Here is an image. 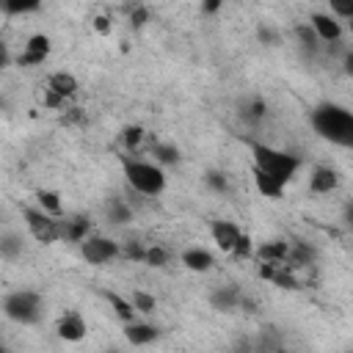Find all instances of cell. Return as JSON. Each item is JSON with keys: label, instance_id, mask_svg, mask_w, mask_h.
Masks as SVG:
<instances>
[{"label": "cell", "instance_id": "cell-1", "mask_svg": "<svg viewBox=\"0 0 353 353\" xmlns=\"http://www.w3.org/2000/svg\"><path fill=\"white\" fill-rule=\"evenodd\" d=\"M309 124L317 132V138L342 149H353V110H347L345 105L336 102L317 105L309 116Z\"/></svg>", "mask_w": 353, "mask_h": 353}, {"label": "cell", "instance_id": "cell-2", "mask_svg": "<svg viewBox=\"0 0 353 353\" xmlns=\"http://www.w3.org/2000/svg\"><path fill=\"white\" fill-rule=\"evenodd\" d=\"M119 160H121L124 179L135 193H141L146 199H157L165 190V185H168L165 171L154 160H138V157H130V154H121Z\"/></svg>", "mask_w": 353, "mask_h": 353}, {"label": "cell", "instance_id": "cell-3", "mask_svg": "<svg viewBox=\"0 0 353 353\" xmlns=\"http://www.w3.org/2000/svg\"><path fill=\"white\" fill-rule=\"evenodd\" d=\"M248 149H251V157H254V168L276 176L281 185L292 182L295 174L301 171V157L292 154V152H284V149H276V146H268V143H259V141H248Z\"/></svg>", "mask_w": 353, "mask_h": 353}, {"label": "cell", "instance_id": "cell-4", "mask_svg": "<svg viewBox=\"0 0 353 353\" xmlns=\"http://www.w3.org/2000/svg\"><path fill=\"white\" fill-rule=\"evenodd\" d=\"M3 314L11 323L33 325L41 320V295L33 290H14L3 298Z\"/></svg>", "mask_w": 353, "mask_h": 353}, {"label": "cell", "instance_id": "cell-5", "mask_svg": "<svg viewBox=\"0 0 353 353\" xmlns=\"http://www.w3.org/2000/svg\"><path fill=\"white\" fill-rule=\"evenodd\" d=\"M22 218H25L28 232H30L39 243L52 245V243L63 240V221L47 215L41 207H25V210H22Z\"/></svg>", "mask_w": 353, "mask_h": 353}, {"label": "cell", "instance_id": "cell-6", "mask_svg": "<svg viewBox=\"0 0 353 353\" xmlns=\"http://www.w3.org/2000/svg\"><path fill=\"white\" fill-rule=\"evenodd\" d=\"M80 256L88 265H105V262H113L116 256H121V243H116L113 237H105V234H91L88 240L80 243Z\"/></svg>", "mask_w": 353, "mask_h": 353}, {"label": "cell", "instance_id": "cell-7", "mask_svg": "<svg viewBox=\"0 0 353 353\" xmlns=\"http://www.w3.org/2000/svg\"><path fill=\"white\" fill-rule=\"evenodd\" d=\"M50 52H52V39L47 33H33V36H28L22 52L17 55V66L36 69V66H41L50 58Z\"/></svg>", "mask_w": 353, "mask_h": 353}, {"label": "cell", "instance_id": "cell-8", "mask_svg": "<svg viewBox=\"0 0 353 353\" xmlns=\"http://www.w3.org/2000/svg\"><path fill=\"white\" fill-rule=\"evenodd\" d=\"M309 25L314 30V36L325 44H336L342 39V22L331 14V11H314L309 14Z\"/></svg>", "mask_w": 353, "mask_h": 353}, {"label": "cell", "instance_id": "cell-9", "mask_svg": "<svg viewBox=\"0 0 353 353\" xmlns=\"http://www.w3.org/2000/svg\"><path fill=\"white\" fill-rule=\"evenodd\" d=\"M55 334L63 342H83L85 334H88V325H85L80 312H63L58 317V323H55Z\"/></svg>", "mask_w": 353, "mask_h": 353}, {"label": "cell", "instance_id": "cell-10", "mask_svg": "<svg viewBox=\"0 0 353 353\" xmlns=\"http://www.w3.org/2000/svg\"><path fill=\"white\" fill-rule=\"evenodd\" d=\"M210 234H212V243L221 248V254H232L237 240H240V234H243V229L237 223H232V221H212L210 223Z\"/></svg>", "mask_w": 353, "mask_h": 353}, {"label": "cell", "instance_id": "cell-11", "mask_svg": "<svg viewBox=\"0 0 353 353\" xmlns=\"http://www.w3.org/2000/svg\"><path fill=\"white\" fill-rule=\"evenodd\" d=\"M339 188V171L334 165H314L309 174V190L314 196H325L334 193Z\"/></svg>", "mask_w": 353, "mask_h": 353}, {"label": "cell", "instance_id": "cell-12", "mask_svg": "<svg viewBox=\"0 0 353 353\" xmlns=\"http://www.w3.org/2000/svg\"><path fill=\"white\" fill-rule=\"evenodd\" d=\"M160 334H163V331H160L157 325L143 323V320H135V323H127V325H124V339H127L130 345H135V347H143V345L157 342Z\"/></svg>", "mask_w": 353, "mask_h": 353}, {"label": "cell", "instance_id": "cell-13", "mask_svg": "<svg viewBox=\"0 0 353 353\" xmlns=\"http://www.w3.org/2000/svg\"><path fill=\"white\" fill-rule=\"evenodd\" d=\"M179 262L190 270V273H210L215 268V256L207 251V248H199V245H190L179 254Z\"/></svg>", "mask_w": 353, "mask_h": 353}, {"label": "cell", "instance_id": "cell-14", "mask_svg": "<svg viewBox=\"0 0 353 353\" xmlns=\"http://www.w3.org/2000/svg\"><path fill=\"white\" fill-rule=\"evenodd\" d=\"M259 262H270V265H287L290 259V240H265L256 245L254 254Z\"/></svg>", "mask_w": 353, "mask_h": 353}, {"label": "cell", "instance_id": "cell-15", "mask_svg": "<svg viewBox=\"0 0 353 353\" xmlns=\"http://www.w3.org/2000/svg\"><path fill=\"white\" fill-rule=\"evenodd\" d=\"M47 91H52V94H58L63 99H72L80 91V83H77V77L72 72H63L61 69V72H52L47 77Z\"/></svg>", "mask_w": 353, "mask_h": 353}, {"label": "cell", "instance_id": "cell-16", "mask_svg": "<svg viewBox=\"0 0 353 353\" xmlns=\"http://www.w3.org/2000/svg\"><path fill=\"white\" fill-rule=\"evenodd\" d=\"M251 174H254V188H256L259 196H265V199H270V201L284 199V188H287V185H281L276 176H270V174H265V171H259V168H251Z\"/></svg>", "mask_w": 353, "mask_h": 353}, {"label": "cell", "instance_id": "cell-17", "mask_svg": "<svg viewBox=\"0 0 353 353\" xmlns=\"http://www.w3.org/2000/svg\"><path fill=\"white\" fill-rule=\"evenodd\" d=\"M210 303H212L215 309H221V312H234V309H240V306H243V292H240L237 287L226 284V287L212 290Z\"/></svg>", "mask_w": 353, "mask_h": 353}, {"label": "cell", "instance_id": "cell-18", "mask_svg": "<svg viewBox=\"0 0 353 353\" xmlns=\"http://www.w3.org/2000/svg\"><path fill=\"white\" fill-rule=\"evenodd\" d=\"M94 232H91V221L85 218V215H72V218H66L63 221V240H69V243H83V240H88Z\"/></svg>", "mask_w": 353, "mask_h": 353}, {"label": "cell", "instance_id": "cell-19", "mask_svg": "<svg viewBox=\"0 0 353 353\" xmlns=\"http://www.w3.org/2000/svg\"><path fill=\"white\" fill-rule=\"evenodd\" d=\"M317 259V251L309 245V243H301V240H290V259H287V268H306V265H314Z\"/></svg>", "mask_w": 353, "mask_h": 353}, {"label": "cell", "instance_id": "cell-20", "mask_svg": "<svg viewBox=\"0 0 353 353\" xmlns=\"http://www.w3.org/2000/svg\"><path fill=\"white\" fill-rule=\"evenodd\" d=\"M105 301L110 303L113 314H116L124 325L138 320V312H135V306H132V301H130V298H124V295H119V292H105Z\"/></svg>", "mask_w": 353, "mask_h": 353}, {"label": "cell", "instance_id": "cell-21", "mask_svg": "<svg viewBox=\"0 0 353 353\" xmlns=\"http://www.w3.org/2000/svg\"><path fill=\"white\" fill-rule=\"evenodd\" d=\"M240 119L243 121H248V124H262L265 119H268V102L265 99H259V97H251V99H245L243 105H240Z\"/></svg>", "mask_w": 353, "mask_h": 353}, {"label": "cell", "instance_id": "cell-22", "mask_svg": "<svg viewBox=\"0 0 353 353\" xmlns=\"http://www.w3.org/2000/svg\"><path fill=\"white\" fill-rule=\"evenodd\" d=\"M149 154L154 157V163H157L160 168H163V165H176V163L182 160V154H179V149H176L174 143H160V141L152 143Z\"/></svg>", "mask_w": 353, "mask_h": 353}, {"label": "cell", "instance_id": "cell-23", "mask_svg": "<svg viewBox=\"0 0 353 353\" xmlns=\"http://www.w3.org/2000/svg\"><path fill=\"white\" fill-rule=\"evenodd\" d=\"M36 204H39L47 215H52V218H58L61 210H63V204H61V193H58V190H50V188L36 190Z\"/></svg>", "mask_w": 353, "mask_h": 353}, {"label": "cell", "instance_id": "cell-24", "mask_svg": "<svg viewBox=\"0 0 353 353\" xmlns=\"http://www.w3.org/2000/svg\"><path fill=\"white\" fill-rule=\"evenodd\" d=\"M108 221L110 223H116V226H124V223H130L132 221V207L124 201V199H110L108 201Z\"/></svg>", "mask_w": 353, "mask_h": 353}, {"label": "cell", "instance_id": "cell-25", "mask_svg": "<svg viewBox=\"0 0 353 353\" xmlns=\"http://www.w3.org/2000/svg\"><path fill=\"white\" fill-rule=\"evenodd\" d=\"M19 254H22V237L14 234V232H3V237H0V256L11 262Z\"/></svg>", "mask_w": 353, "mask_h": 353}, {"label": "cell", "instance_id": "cell-26", "mask_svg": "<svg viewBox=\"0 0 353 353\" xmlns=\"http://www.w3.org/2000/svg\"><path fill=\"white\" fill-rule=\"evenodd\" d=\"M143 138H146V130L141 124H130V127L121 130V143H124L127 152H135L143 143Z\"/></svg>", "mask_w": 353, "mask_h": 353}, {"label": "cell", "instance_id": "cell-27", "mask_svg": "<svg viewBox=\"0 0 353 353\" xmlns=\"http://www.w3.org/2000/svg\"><path fill=\"white\" fill-rule=\"evenodd\" d=\"M39 8H41V3H36V0H25V3H19V0H3V6H0V11L6 17H11V14H33Z\"/></svg>", "mask_w": 353, "mask_h": 353}, {"label": "cell", "instance_id": "cell-28", "mask_svg": "<svg viewBox=\"0 0 353 353\" xmlns=\"http://www.w3.org/2000/svg\"><path fill=\"white\" fill-rule=\"evenodd\" d=\"M270 284H276L279 290H298V287H301V281L295 279V270L287 268V265H281V268L276 270V276H273Z\"/></svg>", "mask_w": 353, "mask_h": 353}, {"label": "cell", "instance_id": "cell-29", "mask_svg": "<svg viewBox=\"0 0 353 353\" xmlns=\"http://www.w3.org/2000/svg\"><path fill=\"white\" fill-rule=\"evenodd\" d=\"M295 39H298V44H301L303 50H309V52H314V50L320 47V39L314 36L312 25H295Z\"/></svg>", "mask_w": 353, "mask_h": 353}, {"label": "cell", "instance_id": "cell-30", "mask_svg": "<svg viewBox=\"0 0 353 353\" xmlns=\"http://www.w3.org/2000/svg\"><path fill=\"white\" fill-rule=\"evenodd\" d=\"M204 185L210 190H215V193H229V176L223 171H218V168H210L204 174Z\"/></svg>", "mask_w": 353, "mask_h": 353}, {"label": "cell", "instance_id": "cell-31", "mask_svg": "<svg viewBox=\"0 0 353 353\" xmlns=\"http://www.w3.org/2000/svg\"><path fill=\"white\" fill-rule=\"evenodd\" d=\"M130 301H132V306H135V312H138V314H152V312L157 309L154 295H149V292H143V290H135Z\"/></svg>", "mask_w": 353, "mask_h": 353}, {"label": "cell", "instance_id": "cell-32", "mask_svg": "<svg viewBox=\"0 0 353 353\" xmlns=\"http://www.w3.org/2000/svg\"><path fill=\"white\" fill-rule=\"evenodd\" d=\"M168 259H171V254H168L163 245H149V248H146V259H143V265H149V268H165Z\"/></svg>", "mask_w": 353, "mask_h": 353}, {"label": "cell", "instance_id": "cell-33", "mask_svg": "<svg viewBox=\"0 0 353 353\" xmlns=\"http://www.w3.org/2000/svg\"><path fill=\"white\" fill-rule=\"evenodd\" d=\"M256 254V248H254V240H251V234H240V240H237V245H234V251H232V256L234 259H251Z\"/></svg>", "mask_w": 353, "mask_h": 353}, {"label": "cell", "instance_id": "cell-34", "mask_svg": "<svg viewBox=\"0 0 353 353\" xmlns=\"http://www.w3.org/2000/svg\"><path fill=\"white\" fill-rule=\"evenodd\" d=\"M146 248L149 245H141L138 240H130V243L121 245V256L130 259V262H143L146 259Z\"/></svg>", "mask_w": 353, "mask_h": 353}, {"label": "cell", "instance_id": "cell-35", "mask_svg": "<svg viewBox=\"0 0 353 353\" xmlns=\"http://www.w3.org/2000/svg\"><path fill=\"white\" fill-rule=\"evenodd\" d=\"M149 17H152V14H149L146 6H132V8H130V25H132V28H143V25L149 22Z\"/></svg>", "mask_w": 353, "mask_h": 353}, {"label": "cell", "instance_id": "cell-36", "mask_svg": "<svg viewBox=\"0 0 353 353\" xmlns=\"http://www.w3.org/2000/svg\"><path fill=\"white\" fill-rule=\"evenodd\" d=\"M91 28H94V33H99V36H110V30H113V19H110L108 14H97V17L91 19Z\"/></svg>", "mask_w": 353, "mask_h": 353}, {"label": "cell", "instance_id": "cell-37", "mask_svg": "<svg viewBox=\"0 0 353 353\" xmlns=\"http://www.w3.org/2000/svg\"><path fill=\"white\" fill-rule=\"evenodd\" d=\"M331 14H334L336 19L350 22V19H353V3H331Z\"/></svg>", "mask_w": 353, "mask_h": 353}, {"label": "cell", "instance_id": "cell-38", "mask_svg": "<svg viewBox=\"0 0 353 353\" xmlns=\"http://www.w3.org/2000/svg\"><path fill=\"white\" fill-rule=\"evenodd\" d=\"M44 108H50V110H63V108H66V99L44 88Z\"/></svg>", "mask_w": 353, "mask_h": 353}, {"label": "cell", "instance_id": "cell-39", "mask_svg": "<svg viewBox=\"0 0 353 353\" xmlns=\"http://www.w3.org/2000/svg\"><path fill=\"white\" fill-rule=\"evenodd\" d=\"M256 33H259V41H265V44H279V33H276V30H270V28H259Z\"/></svg>", "mask_w": 353, "mask_h": 353}, {"label": "cell", "instance_id": "cell-40", "mask_svg": "<svg viewBox=\"0 0 353 353\" xmlns=\"http://www.w3.org/2000/svg\"><path fill=\"white\" fill-rule=\"evenodd\" d=\"M221 11V0H204L201 3V14H218Z\"/></svg>", "mask_w": 353, "mask_h": 353}, {"label": "cell", "instance_id": "cell-41", "mask_svg": "<svg viewBox=\"0 0 353 353\" xmlns=\"http://www.w3.org/2000/svg\"><path fill=\"white\" fill-rule=\"evenodd\" d=\"M342 221H345L347 229H353V201L345 204V210H342Z\"/></svg>", "mask_w": 353, "mask_h": 353}, {"label": "cell", "instance_id": "cell-42", "mask_svg": "<svg viewBox=\"0 0 353 353\" xmlns=\"http://www.w3.org/2000/svg\"><path fill=\"white\" fill-rule=\"evenodd\" d=\"M342 66H345V74H347V77H353V50H347V52H345Z\"/></svg>", "mask_w": 353, "mask_h": 353}, {"label": "cell", "instance_id": "cell-43", "mask_svg": "<svg viewBox=\"0 0 353 353\" xmlns=\"http://www.w3.org/2000/svg\"><path fill=\"white\" fill-rule=\"evenodd\" d=\"M347 30H350V36H353V19H350V22H347Z\"/></svg>", "mask_w": 353, "mask_h": 353}, {"label": "cell", "instance_id": "cell-44", "mask_svg": "<svg viewBox=\"0 0 353 353\" xmlns=\"http://www.w3.org/2000/svg\"><path fill=\"white\" fill-rule=\"evenodd\" d=\"M108 353H121V350H119V347H110V350H108Z\"/></svg>", "mask_w": 353, "mask_h": 353}, {"label": "cell", "instance_id": "cell-45", "mask_svg": "<svg viewBox=\"0 0 353 353\" xmlns=\"http://www.w3.org/2000/svg\"><path fill=\"white\" fill-rule=\"evenodd\" d=\"M0 353H11V350H8V347H0Z\"/></svg>", "mask_w": 353, "mask_h": 353}, {"label": "cell", "instance_id": "cell-46", "mask_svg": "<svg viewBox=\"0 0 353 353\" xmlns=\"http://www.w3.org/2000/svg\"><path fill=\"white\" fill-rule=\"evenodd\" d=\"M279 353H287V350H281V347H279Z\"/></svg>", "mask_w": 353, "mask_h": 353}]
</instances>
